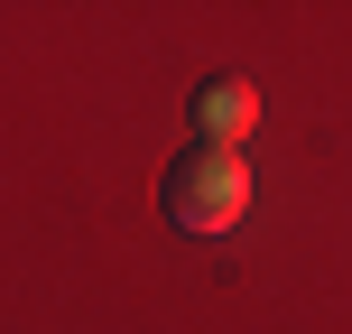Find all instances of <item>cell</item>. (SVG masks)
Returning <instances> with one entry per match:
<instances>
[{
    "label": "cell",
    "mask_w": 352,
    "mask_h": 334,
    "mask_svg": "<svg viewBox=\"0 0 352 334\" xmlns=\"http://www.w3.org/2000/svg\"><path fill=\"white\" fill-rule=\"evenodd\" d=\"M158 205H167V223L176 232H195V242H223L232 223L250 213V167H241V149H176L167 176H158Z\"/></svg>",
    "instance_id": "6da1fadb"
},
{
    "label": "cell",
    "mask_w": 352,
    "mask_h": 334,
    "mask_svg": "<svg viewBox=\"0 0 352 334\" xmlns=\"http://www.w3.org/2000/svg\"><path fill=\"white\" fill-rule=\"evenodd\" d=\"M260 130V84L250 74H204L195 84V140L204 149H241Z\"/></svg>",
    "instance_id": "7a4b0ae2"
}]
</instances>
